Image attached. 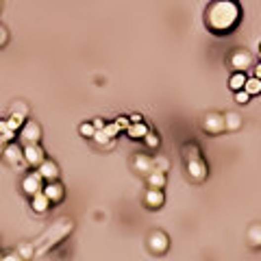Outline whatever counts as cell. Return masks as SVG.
Instances as JSON below:
<instances>
[{"mask_svg":"<svg viewBox=\"0 0 261 261\" xmlns=\"http://www.w3.org/2000/svg\"><path fill=\"white\" fill-rule=\"evenodd\" d=\"M228 85H231V89H244V85H246V76L244 72H235L231 76V81H228Z\"/></svg>","mask_w":261,"mask_h":261,"instance_id":"obj_20","label":"cell"},{"mask_svg":"<svg viewBox=\"0 0 261 261\" xmlns=\"http://www.w3.org/2000/svg\"><path fill=\"white\" fill-rule=\"evenodd\" d=\"M255 76H259V79H261V63L255 68Z\"/></svg>","mask_w":261,"mask_h":261,"instance_id":"obj_36","label":"cell"},{"mask_svg":"<svg viewBox=\"0 0 261 261\" xmlns=\"http://www.w3.org/2000/svg\"><path fill=\"white\" fill-rule=\"evenodd\" d=\"M239 7L233 0H214L207 9V24L216 33H226L237 24Z\"/></svg>","mask_w":261,"mask_h":261,"instance_id":"obj_1","label":"cell"},{"mask_svg":"<svg viewBox=\"0 0 261 261\" xmlns=\"http://www.w3.org/2000/svg\"><path fill=\"white\" fill-rule=\"evenodd\" d=\"M18 253H20V257L31 259L33 255H35V244H20V246H18Z\"/></svg>","mask_w":261,"mask_h":261,"instance_id":"obj_23","label":"cell"},{"mask_svg":"<svg viewBox=\"0 0 261 261\" xmlns=\"http://www.w3.org/2000/svg\"><path fill=\"white\" fill-rule=\"evenodd\" d=\"M7 40H9V33H7V29L4 26H0V48L7 44Z\"/></svg>","mask_w":261,"mask_h":261,"instance_id":"obj_30","label":"cell"},{"mask_svg":"<svg viewBox=\"0 0 261 261\" xmlns=\"http://www.w3.org/2000/svg\"><path fill=\"white\" fill-rule=\"evenodd\" d=\"M94 129H96V130L105 129V122H102V120H94Z\"/></svg>","mask_w":261,"mask_h":261,"instance_id":"obj_33","label":"cell"},{"mask_svg":"<svg viewBox=\"0 0 261 261\" xmlns=\"http://www.w3.org/2000/svg\"><path fill=\"white\" fill-rule=\"evenodd\" d=\"M52 205V200L48 198L46 194H44V189L42 192H37L35 196H33V203H31V207H33V211H35V214H46L48 211V207Z\"/></svg>","mask_w":261,"mask_h":261,"instance_id":"obj_14","label":"cell"},{"mask_svg":"<svg viewBox=\"0 0 261 261\" xmlns=\"http://www.w3.org/2000/svg\"><path fill=\"white\" fill-rule=\"evenodd\" d=\"M244 89H246L250 96L261 94V79H259V76H255V79H246V85H244Z\"/></svg>","mask_w":261,"mask_h":261,"instance_id":"obj_19","label":"cell"},{"mask_svg":"<svg viewBox=\"0 0 261 261\" xmlns=\"http://www.w3.org/2000/svg\"><path fill=\"white\" fill-rule=\"evenodd\" d=\"M22 189H24V194H29L31 198H33V196H35L37 192H42V189H44V176L40 174V170L26 174L24 181H22Z\"/></svg>","mask_w":261,"mask_h":261,"instance_id":"obj_5","label":"cell"},{"mask_svg":"<svg viewBox=\"0 0 261 261\" xmlns=\"http://www.w3.org/2000/svg\"><path fill=\"white\" fill-rule=\"evenodd\" d=\"M248 100H250V94L246 89H237L235 91V102H239V105H246Z\"/></svg>","mask_w":261,"mask_h":261,"instance_id":"obj_27","label":"cell"},{"mask_svg":"<svg viewBox=\"0 0 261 261\" xmlns=\"http://www.w3.org/2000/svg\"><path fill=\"white\" fill-rule=\"evenodd\" d=\"M46 159V155H44V148L40 144H24V161L26 166H37L40 168V163Z\"/></svg>","mask_w":261,"mask_h":261,"instance_id":"obj_8","label":"cell"},{"mask_svg":"<svg viewBox=\"0 0 261 261\" xmlns=\"http://www.w3.org/2000/svg\"><path fill=\"white\" fill-rule=\"evenodd\" d=\"M0 259H4V257H2V255H0Z\"/></svg>","mask_w":261,"mask_h":261,"instance_id":"obj_37","label":"cell"},{"mask_svg":"<svg viewBox=\"0 0 261 261\" xmlns=\"http://www.w3.org/2000/svg\"><path fill=\"white\" fill-rule=\"evenodd\" d=\"M4 146H7V141H4V137H2V135H0V152L4 150Z\"/></svg>","mask_w":261,"mask_h":261,"instance_id":"obj_35","label":"cell"},{"mask_svg":"<svg viewBox=\"0 0 261 261\" xmlns=\"http://www.w3.org/2000/svg\"><path fill=\"white\" fill-rule=\"evenodd\" d=\"M146 183H148V187L163 189V187H166V172H161V170H152L150 174H146Z\"/></svg>","mask_w":261,"mask_h":261,"instance_id":"obj_15","label":"cell"},{"mask_svg":"<svg viewBox=\"0 0 261 261\" xmlns=\"http://www.w3.org/2000/svg\"><path fill=\"white\" fill-rule=\"evenodd\" d=\"M224 124H226V130H239V129H242V124H244V120H242L239 113L228 111L224 116Z\"/></svg>","mask_w":261,"mask_h":261,"instance_id":"obj_17","label":"cell"},{"mask_svg":"<svg viewBox=\"0 0 261 261\" xmlns=\"http://www.w3.org/2000/svg\"><path fill=\"white\" fill-rule=\"evenodd\" d=\"M135 122H141V113H135V116H130V124Z\"/></svg>","mask_w":261,"mask_h":261,"instance_id":"obj_34","label":"cell"},{"mask_svg":"<svg viewBox=\"0 0 261 261\" xmlns=\"http://www.w3.org/2000/svg\"><path fill=\"white\" fill-rule=\"evenodd\" d=\"M116 122H118V127L122 129V130H127V129H129V124H130V120H129V118H118Z\"/></svg>","mask_w":261,"mask_h":261,"instance_id":"obj_31","label":"cell"},{"mask_svg":"<svg viewBox=\"0 0 261 261\" xmlns=\"http://www.w3.org/2000/svg\"><path fill=\"white\" fill-rule=\"evenodd\" d=\"M133 170L146 176V174H150L155 170V161H152L148 155H135L133 157Z\"/></svg>","mask_w":261,"mask_h":261,"instance_id":"obj_9","label":"cell"},{"mask_svg":"<svg viewBox=\"0 0 261 261\" xmlns=\"http://www.w3.org/2000/svg\"><path fill=\"white\" fill-rule=\"evenodd\" d=\"M155 161V170H161V172H168L170 170V159H168V157H157V159H152Z\"/></svg>","mask_w":261,"mask_h":261,"instance_id":"obj_25","label":"cell"},{"mask_svg":"<svg viewBox=\"0 0 261 261\" xmlns=\"http://www.w3.org/2000/svg\"><path fill=\"white\" fill-rule=\"evenodd\" d=\"M9 122H7V120H0V135H2V137H4V135H7L9 133Z\"/></svg>","mask_w":261,"mask_h":261,"instance_id":"obj_32","label":"cell"},{"mask_svg":"<svg viewBox=\"0 0 261 261\" xmlns=\"http://www.w3.org/2000/svg\"><path fill=\"white\" fill-rule=\"evenodd\" d=\"M105 130H107V133H109V137H116V135L120 133V130H122V129H120L118 127V122H113V124H105Z\"/></svg>","mask_w":261,"mask_h":261,"instance_id":"obj_29","label":"cell"},{"mask_svg":"<svg viewBox=\"0 0 261 261\" xmlns=\"http://www.w3.org/2000/svg\"><path fill=\"white\" fill-rule=\"evenodd\" d=\"M168 246H170V239H168V235L163 231H152L150 235H148V248H150V253L163 255L168 250Z\"/></svg>","mask_w":261,"mask_h":261,"instance_id":"obj_6","label":"cell"},{"mask_svg":"<svg viewBox=\"0 0 261 261\" xmlns=\"http://www.w3.org/2000/svg\"><path fill=\"white\" fill-rule=\"evenodd\" d=\"M183 157H185V163H187V174L189 178L196 183H203L207 178V163L203 161L200 157V150L196 144H187L183 148Z\"/></svg>","mask_w":261,"mask_h":261,"instance_id":"obj_2","label":"cell"},{"mask_svg":"<svg viewBox=\"0 0 261 261\" xmlns=\"http://www.w3.org/2000/svg\"><path fill=\"white\" fill-rule=\"evenodd\" d=\"M144 141H146V146H148V148H157V146H159V135H157L155 130H148V133H146V137H144Z\"/></svg>","mask_w":261,"mask_h":261,"instance_id":"obj_26","label":"cell"},{"mask_svg":"<svg viewBox=\"0 0 261 261\" xmlns=\"http://www.w3.org/2000/svg\"><path fill=\"white\" fill-rule=\"evenodd\" d=\"M81 135L83 137H94V133H96V129H94V124H81Z\"/></svg>","mask_w":261,"mask_h":261,"instance_id":"obj_28","label":"cell"},{"mask_svg":"<svg viewBox=\"0 0 261 261\" xmlns=\"http://www.w3.org/2000/svg\"><path fill=\"white\" fill-rule=\"evenodd\" d=\"M248 244L255 248L261 246V224H253L248 228Z\"/></svg>","mask_w":261,"mask_h":261,"instance_id":"obj_18","label":"cell"},{"mask_svg":"<svg viewBox=\"0 0 261 261\" xmlns=\"http://www.w3.org/2000/svg\"><path fill=\"white\" fill-rule=\"evenodd\" d=\"M148 130H150V129L146 127L144 122H135V124H129V129H127V135H129L130 139H144Z\"/></svg>","mask_w":261,"mask_h":261,"instance_id":"obj_16","label":"cell"},{"mask_svg":"<svg viewBox=\"0 0 261 261\" xmlns=\"http://www.w3.org/2000/svg\"><path fill=\"white\" fill-rule=\"evenodd\" d=\"M94 139H96L98 146H111V137H109V133H107L105 129L96 130V133H94Z\"/></svg>","mask_w":261,"mask_h":261,"instance_id":"obj_21","label":"cell"},{"mask_svg":"<svg viewBox=\"0 0 261 261\" xmlns=\"http://www.w3.org/2000/svg\"><path fill=\"white\" fill-rule=\"evenodd\" d=\"M2 157H4V161L13 168H22V163H26L24 161V148H20L18 144H11V141L4 146Z\"/></svg>","mask_w":261,"mask_h":261,"instance_id":"obj_3","label":"cell"},{"mask_svg":"<svg viewBox=\"0 0 261 261\" xmlns=\"http://www.w3.org/2000/svg\"><path fill=\"white\" fill-rule=\"evenodd\" d=\"M11 113H13V116L26 118V116H29V107H26L22 100H18V102H13V105H11Z\"/></svg>","mask_w":261,"mask_h":261,"instance_id":"obj_22","label":"cell"},{"mask_svg":"<svg viewBox=\"0 0 261 261\" xmlns=\"http://www.w3.org/2000/svg\"><path fill=\"white\" fill-rule=\"evenodd\" d=\"M40 174L44 176V181H57V178H59V166L54 161L44 159L40 163Z\"/></svg>","mask_w":261,"mask_h":261,"instance_id":"obj_13","label":"cell"},{"mask_svg":"<svg viewBox=\"0 0 261 261\" xmlns=\"http://www.w3.org/2000/svg\"><path fill=\"white\" fill-rule=\"evenodd\" d=\"M20 137H22L24 144H40L42 127L37 122H24V127L20 129Z\"/></svg>","mask_w":261,"mask_h":261,"instance_id":"obj_7","label":"cell"},{"mask_svg":"<svg viewBox=\"0 0 261 261\" xmlns=\"http://www.w3.org/2000/svg\"><path fill=\"white\" fill-rule=\"evenodd\" d=\"M44 194H46L52 203H61L63 196H65V189L59 181H48L46 185H44Z\"/></svg>","mask_w":261,"mask_h":261,"instance_id":"obj_10","label":"cell"},{"mask_svg":"<svg viewBox=\"0 0 261 261\" xmlns=\"http://www.w3.org/2000/svg\"><path fill=\"white\" fill-rule=\"evenodd\" d=\"M7 122H9V129H11V130H15V133H18V130H20L22 127H24V118H22V116H13V113L9 116Z\"/></svg>","mask_w":261,"mask_h":261,"instance_id":"obj_24","label":"cell"},{"mask_svg":"<svg viewBox=\"0 0 261 261\" xmlns=\"http://www.w3.org/2000/svg\"><path fill=\"white\" fill-rule=\"evenodd\" d=\"M231 65L237 70V72H244V70H248L250 65H253V57H250L248 52H244V50H237L231 57Z\"/></svg>","mask_w":261,"mask_h":261,"instance_id":"obj_12","label":"cell"},{"mask_svg":"<svg viewBox=\"0 0 261 261\" xmlns=\"http://www.w3.org/2000/svg\"><path fill=\"white\" fill-rule=\"evenodd\" d=\"M203 129L209 135H218V133H222V130H226L224 116H222V113H207L203 120Z\"/></svg>","mask_w":261,"mask_h":261,"instance_id":"obj_4","label":"cell"},{"mask_svg":"<svg viewBox=\"0 0 261 261\" xmlns=\"http://www.w3.org/2000/svg\"><path fill=\"white\" fill-rule=\"evenodd\" d=\"M144 203L148 209H159L166 203V198H163V192L161 189H155V187H148V192L144 196Z\"/></svg>","mask_w":261,"mask_h":261,"instance_id":"obj_11","label":"cell"},{"mask_svg":"<svg viewBox=\"0 0 261 261\" xmlns=\"http://www.w3.org/2000/svg\"><path fill=\"white\" fill-rule=\"evenodd\" d=\"M0 7H2V2H0Z\"/></svg>","mask_w":261,"mask_h":261,"instance_id":"obj_38","label":"cell"}]
</instances>
